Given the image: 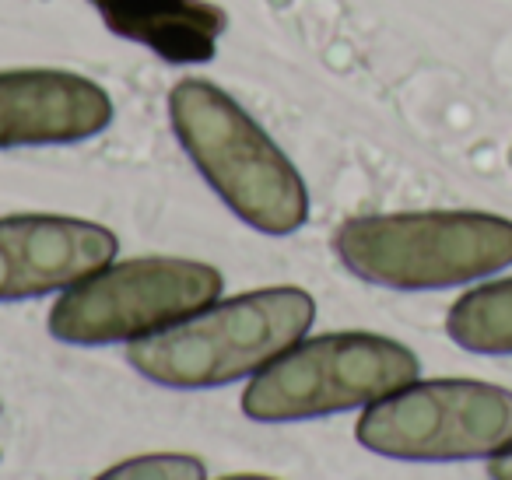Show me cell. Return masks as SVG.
<instances>
[{"label":"cell","mask_w":512,"mask_h":480,"mask_svg":"<svg viewBox=\"0 0 512 480\" xmlns=\"http://www.w3.org/2000/svg\"><path fill=\"white\" fill-rule=\"evenodd\" d=\"M358 442L407 463L491 459L512 445V389L474 379L411 382L372 403Z\"/></svg>","instance_id":"obj_6"},{"label":"cell","mask_w":512,"mask_h":480,"mask_svg":"<svg viewBox=\"0 0 512 480\" xmlns=\"http://www.w3.org/2000/svg\"><path fill=\"white\" fill-rule=\"evenodd\" d=\"M334 249L379 288H456L512 267V221L484 211L365 214L337 228Z\"/></svg>","instance_id":"obj_3"},{"label":"cell","mask_w":512,"mask_h":480,"mask_svg":"<svg viewBox=\"0 0 512 480\" xmlns=\"http://www.w3.org/2000/svg\"><path fill=\"white\" fill-rule=\"evenodd\" d=\"M116 235L95 221L60 214L0 218V302L64 291L109 267Z\"/></svg>","instance_id":"obj_7"},{"label":"cell","mask_w":512,"mask_h":480,"mask_svg":"<svg viewBox=\"0 0 512 480\" xmlns=\"http://www.w3.org/2000/svg\"><path fill=\"white\" fill-rule=\"evenodd\" d=\"M109 32L165 64H207L228 15L211 0H88Z\"/></svg>","instance_id":"obj_9"},{"label":"cell","mask_w":512,"mask_h":480,"mask_svg":"<svg viewBox=\"0 0 512 480\" xmlns=\"http://www.w3.org/2000/svg\"><path fill=\"white\" fill-rule=\"evenodd\" d=\"M214 267L176 256H144L102 267L74 284L50 312V333L64 344L102 347L141 340L183 323L221 295Z\"/></svg>","instance_id":"obj_5"},{"label":"cell","mask_w":512,"mask_h":480,"mask_svg":"<svg viewBox=\"0 0 512 480\" xmlns=\"http://www.w3.org/2000/svg\"><path fill=\"white\" fill-rule=\"evenodd\" d=\"M225 480H274V477H256V473H239V477H225Z\"/></svg>","instance_id":"obj_13"},{"label":"cell","mask_w":512,"mask_h":480,"mask_svg":"<svg viewBox=\"0 0 512 480\" xmlns=\"http://www.w3.org/2000/svg\"><path fill=\"white\" fill-rule=\"evenodd\" d=\"M421 361L411 347L379 333H323L285 351L242 393L253 421H309L372 407L418 382Z\"/></svg>","instance_id":"obj_4"},{"label":"cell","mask_w":512,"mask_h":480,"mask_svg":"<svg viewBox=\"0 0 512 480\" xmlns=\"http://www.w3.org/2000/svg\"><path fill=\"white\" fill-rule=\"evenodd\" d=\"M446 333L470 354H512V277L467 291L446 316Z\"/></svg>","instance_id":"obj_10"},{"label":"cell","mask_w":512,"mask_h":480,"mask_svg":"<svg viewBox=\"0 0 512 480\" xmlns=\"http://www.w3.org/2000/svg\"><path fill=\"white\" fill-rule=\"evenodd\" d=\"M169 120L179 144L211 190L264 235H292L309 218L299 169L267 130L211 81H179L169 92Z\"/></svg>","instance_id":"obj_1"},{"label":"cell","mask_w":512,"mask_h":480,"mask_svg":"<svg viewBox=\"0 0 512 480\" xmlns=\"http://www.w3.org/2000/svg\"><path fill=\"white\" fill-rule=\"evenodd\" d=\"M95 480H204V463L197 456H176V452H155L137 456L113 466Z\"/></svg>","instance_id":"obj_11"},{"label":"cell","mask_w":512,"mask_h":480,"mask_svg":"<svg viewBox=\"0 0 512 480\" xmlns=\"http://www.w3.org/2000/svg\"><path fill=\"white\" fill-rule=\"evenodd\" d=\"M113 123V99L85 74L32 67L0 74V148L74 144Z\"/></svg>","instance_id":"obj_8"},{"label":"cell","mask_w":512,"mask_h":480,"mask_svg":"<svg viewBox=\"0 0 512 480\" xmlns=\"http://www.w3.org/2000/svg\"><path fill=\"white\" fill-rule=\"evenodd\" d=\"M316 319L302 288H260L186 316L130 344V365L172 389H211L264 372L292 351Z\"/></svg>","instance_id":"obj_2"},{"label":"cell","mask_w":512,"mask_h":480,"mask_svg":"<svg viewBox=\"0 0 512 480\" xmlns=\"http://www.w3.org/2000/svg\"><path fill=\"white\" fill-rule=\"evenodd\" d=\"M488 473H491V480H512V445L498 452V456H491Z\"/></svg>","instance_id":"obj_12"}]
</instances>
